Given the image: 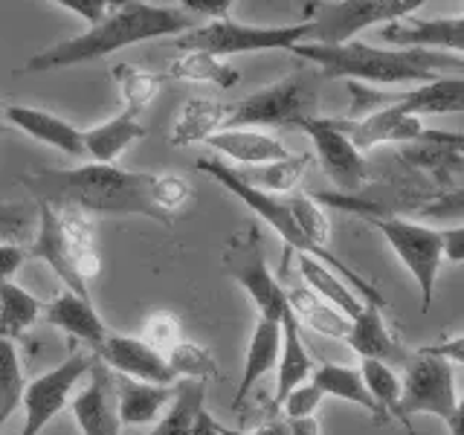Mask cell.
I'll list each match as a JSON object with an SVG mask.
<instances>
[{
	"mask_svg": "<svg viewBox=\"0 0 464 435\" xmlns=\"http://www.w3.org/2000/svg\"><path fill=\"white\" fill-rule=\"evenodd\" d=\"M323 76L316 67H299L296 72L279 79L270 87L250 93L241 102L227 105V120L221 130L238 128H299L302 122L316 120L319 111V87Z\"/></svg>",
	"mask_w": 464,
	"mask_h": 435,
	"instance_id": "5",
	"label": "cell"
},
{
	"mask_svg": "<svg viewBox=\"0 0 464 435\" xmlns=\"http://www.w3.org/2000/svg\"><path fill=\"white\" fill-rule=\"evenodd\" d=\"M343 134L354 142V149L362 154L383 142H439L453 145L456 134H444V130H432L418 116H403L395 108H381L360 120H334Z\"/></svg>",
	"mask_w": 464,
	"mask_h": 435,
	"instance_id": "13",
	"label": "cell"
},
{
	"mask_svg": "<svg viewBox=\"0 0 464 435\" xmlns=\"http://www.w3.org/2000/svg\"><path fill=\"white\" fill-rule=\"evenodd\" d=\"M282 200H285L290 218H294L296 227L302 229V236L316 246H328L331 224H328V215L323 212V207H319V200H314L308 195H290Z\"/></svg>",
	"mask_w": 464,
	"mask_h": 435,
	"instance_id": "39",
	"label": "cell"
},
{
	"mask_svg": "<svg viewBox=\"0 0 464 435\" xmlns=\"http://www.w3.org/2000/svg\"><path fill=\"white\" fill-rule=\"evenodd\" d=\"M93 357L113 374L130 377V381H142V383H154V386H171L178 381L169 369V360L160 352H154L149 343H142L140 337L108 334L105 345H102Z\"/></svg>",
	"mask_w": 464,
	"mask_h": 435,
	"instance_id": "15",
	"label": "cell"
},
{
	"mask_svg": "<svg viewBox=\"0 0 464 435\" xmlns=\"http://www.w3.org/2000/svg\"><path fill=\"white\" fill-rule=\"evenodd\" d=\"M372 227L383 232L392 250L398 253L403 267L418 285L420 294V308L430 311L432 296H435V282H439L441 261H444V236L441 229L403 221V218H369Z\"/></svg>",
	"mask_w": 464,
	"mask_h": 435,
	"instance_id": "8",
	"label": "cell"
},
{
	"mask_svg": "<svg viewBox=\"0 0 464 435\" xmlns=\"http://www.w3.org/2000/svg\"><path fill=\"white\" fill-rule=\"evenodd\" d=\"M44 323H50L55 328H62L70 337L82 340L91 354H96L108 340V328L102 323V316L96 314L91 299H82L70 290H62V296H55L50 304H44Z\"/></svg>",
	"mask_w": 464,
	"mask_h": 435,
	"instance_id": "19",
	"label": "cell"
},
{
	"mask_svg": "<svg viewBox=\"0 0 464 435\" xmlns=\"http://www.w3.org/2000/svg\"><path fill=\"white\" fill-rule=\"evenodd\" d=\"M386 47L395 50H432V53H461L464 55V14L459 18H401L381 26Z\"/></svg>",
	"mask_w": 464,
	"mask_h": 435,
	"instance_id": "16",
	"label": "cell"
},
{
	"mask_svg": "<svg viewBox=\"0 0 464 435\" xmlns=\"http://www.w3.org/2000/svg\"><path fill=\"white\" fill-rule=\"evenodd\" d=\"M180 9H186V14L203 12V14H209L212 21H227L232 0H180Z\"/></svg>",
	"mask_w": 464,
	"mask_h": 435,
	"instance_id": "47",
	"label": "cell"
},
{
	"mask_svg": "<svg viewBox=\"0 0 464 435\" xmlns=\"http://www.w3.org/2000/svg\"><path fill=\"white\" fill-rule=\"evenodd\" d=\"M279 381H276V395H273V406H279L290 392L296 386L308 383V377L314 374V360L308 354V348L302 343V331H299V319L294 316V311H287L282 319V352H279Z\"/></svg>",
	"mask_w": 464,
	"mask_h": 435,
	"instance_id": "26",
	"label": "cell"
},
{
	"mask_svg": "<svg viewBox=\"0 0 464 435\" xmlns=\"http://www.w3.org/2000/svg\"><path fill=\"white\" fill-rule=\"evenodd\" d=\"M188 29H192V18L180 6L128 0V4H116L113 12L105 14V21L91 26L87 33L67 38L44 53H35L21 70L41 72L58 67H76V64L96 62V58H105L116 50H125L130 44L151 41L160 35H183Z\"/></svg>",
	"mask_w": 464,
	"mask_h": 435,
	"instance_id": "2",
	"label": "cell"
},
{
	"mask_svg": "<svg viewBox=\"0 0 464 435\" xmlns=\"http://www.w3.org/2000/svg\"><path fill=\"white\" fill-rule=\"evenodd\" d=\"M287 294V308L294 311V316L299 323H304L308 328H314L323 337H334V340H345L348 328H352V319L343 316L337 308H331L328 302L319 299L314 290L308 287H290Z\"/></svg>",
	"mask_w": 464,
	"mask_h": 435,
	"instance_id": "29",
	"label": "cell"
},
{
	"mask_svg": "<svg viewBox=\"0 0 464 435\" xmlns=\"http://www.w3.org/2000/svg\"><path fill=\"white\" fill-rule=\"evenodd\" d=\"M113 389H116L120 420L130 427L151 424V420L174 401V386H154V383L130 381V377H122V374H113Z\"/></svg>",
	"mask_w": 464,
	"mask_h": 435,
	"instance_id": "23",
	"label": "cell"
},
{
	"mask_svg": "<svg viewBox=\"0 0 464 435\" xmlns=\"http://www.w3.org/2000/svg\"><path fill=\"white\" fill-rule=\"evenodd\" d=\"M24 389H26V381H24L18 348H14L12 340L0 337V427L12 418L14 406H21Z\"/></svg>",
	"mask_w": 464,
	"mask_h": 435,
	"instance_id": "36",
	"label": "cell"
},
{
	"mask_svg": "<svg viewBox=\"0 0 464 435\" xmlns=\"http://www.w3.org/2000/svg\"><path fill=\"white\" fill-rule=\"evenodd\" d=\"M287 435H319L316 418H287Z\"/></svg>",
	"mask_w": 464,
	"mask_h": 435,
	"instance_id": "51",
	"label": "cell"
},
{
	"mask_svg": "<svg viewBox=\"0 0 464 435\" xmlns=\"http://www.w3.org/2000/svg\"><path fill=\"white\" fill-rule=\"evenodd\" d=\"M296 58H304L319 70L323 79H354L372 84H403V82H435L439 72L464 70V58L432 53V50H395V47H372L362 41H348L340 47L323 44H296Z\"/></svg>",
	"mask_w": 464,
	"mask_h": 435,
	"instance_id": "3",
	"label": "cell"
},
{
	"mask_svg": "<svg viewBox=\"0 0 464 435\" xmlns=\"http://www.w3.org/2000/svg\"><path fill=\"white\" fill-rule=\"evenodd\" d=\"M198 171L209 174L212 180H218L224 188H229V192L236 195V198H241V200L246 203V207H250V209L261 218V221H267L276 232H279V238L290 246V250H296L299 256H311V258H316V261H323L325 267H331L334 273L340 276L343 282H348V287H352L362 302L381 304V308L386 304V299H383L381 290H377L372 282L362 279L360 273H354L340 256H334V253L328 250V246H316V244H311L308 238L302 236V229L296 227L294 218H290V212H287V207H285V200H282L279 195H265V192H256V188H250V186H244V183L236 178V174H232V169H229L227 163H221V160H212V157L198 160Z\"/></svg>",
	"mask_w": 464,
	"mask_h": 435,
	"instance_id": "4",
	"label": "cell"
},
{
	"mask_svg": "<svg viewBox=\"0 0 464 435\" xmlns=\"http://www.w3.org/2000/svg\"><path fill=\"white\" fill-rule=\"evenodd\" d=\"M180 319L174 316V314H169V311H160V314H151L149 316V323H145V328H142V343H149L154 352H160V354H169L171 348H178L183 340H180Z\"/></svg>",
	"mask_w": 464,
	"mask_h": 435,
	"instance_id": "41",
	"label": "cell"
},
{
	"mask_svg": "<svg viewBox=\"0 0 464 435\" xmlns=\"http://www.w3.org/2000/svg\"><path fill=\"white\" fill-rule=\"evenodd\" d=\"M96 362L93 354H82L72 352L67 360L58 362L55 369L38 374L35 381H29L24 389V427L18 435H41L44 427L64 410L67 398L72 386H76L82 377L91 372V366Z\"/></svg>",
	"mask_w": 464,
	"mask_h": 435,
	"instance_id": "12",
	"label": "cell"
},
{
	"mask_svg": "<svg viewBox=\"0 0 464 435\" xmlns=\"http://www.w3.org/2000/svg\"><path fill=\"white\" fill-rule=\"evenodd\" d=\"M203 406H207V383L180 381V386H174V401L169 403V412L160 418L151 435H188Z\"/></svg>",
	"mask_w": 464,
	"mask_h": 435,
	"instance_id": "33",
	"label": "cell"
},
{
	"mask_svg": "<svg viewBox=\"0 0 464 435\" xmlns=\"http://www.w3.org/2000/svg\"><path fill=\"white\" fill-rule=\"evenodd\" d=\"M403 392H401V424L410 427L412 415H432L450 420L456 410V381L447 360L430 357L418 352L406 360L403 372Z\"/></svg>",
	"mask_w": 464,
	"mask_h": 435,
	"instance_id": "11",
	"label": "cell"
},
{
	"mask_svg": "<svg viewBox=\"0 0 464 435\" xmlns=\"http://www.w3.org/2000/svg\"><path fill=\"white\" fill-rule=\"evenodd\" d=\"M35 207H38V236H35L33 246H29V256L44 261L47 267H53V273L64 282L70 294L91 299V287H87V279L79 270V258L72 253L62 224H58L55 209L47 207V203H35Z\"/></svg>",
	"mask_w": 464,
	"mask_h": 435,
	"instance_id": "17",
	"label": "cell"
},
{
	"mask_svg": "<svg viewBox=\"0 0 464 435\" xmlns=\"http://www.w3.org/2000/svg\"><path fill=\"white\" fill-rule=\"evenodd\" d=\"M55 6L76 12L79 18H84L91 26H96V24L105 21L108 9H113V6L108 4V0H55Z\"/></svg>",
	"mask_w": 464,
	"mask_h": 435,
	"instance_id": "45",
	"label": "cell"
},
{
	"mask_svg": "<svg viewBox=\"0 0 464 435\" xmlns=\"http://www.w3.org/2000/svg\"><path fill=\"white\" fill-rule=\"evenodd\" d=\"M323 392H319L314 383H302L296 386L290 395L279 403L287 418H314V412L319 410V403H323Z\"/></svg>",
	"mask_w": 464,
	"mask_h": 435,
	"instance_id": "43",
	"label": "cell"
},
{
	"mask_svg": "<svg viewBox=\"0 0 464 435\" xmlns=\"http://www.w3.org/2000/svg\"><path fill=\"white\" fill-rule=\"evenodd\" d=\"M420 0H343V4H311L304 21L311 24V41L323 47H340L354 41L357 33L374 24H392L410 18Z\"/></svg>",
	"mask_w": 464,
	"mask_h": 435,
	"instance_id": "7",
	"label": "cell"
},
{
	"mask_svg": "<svg viewBox=\"0 0 464 435\" xmlns=\"http://www.w3.org/2000/svg\"><path fill=\"white\" fill-rule=\"evenodd\" d=\"M26 250L21 244H0V282H12V276L21 270Z\"/></svg>",
	"mask_w": 464,
	"mask_h": 435,
	"instance_id": "46",
	"label": "cell"
},
{
	"mask_svg": "<svg viewBox=\"0 0 464 435\" xmlns=\"http://www.w3.org/2000/svg\"><path fill=\"white\" fill-rule=\"evenodd\" d=\"M169 360V369L174 377H180V381H215L218 377V366L212 354L207 352L203 345H195V343H180L178 348H171L166 354Z\"/></svg>",
	"mask_w": 464,
	"mask_h": 435,
	"instance_id": "38",
	"label": "cell"
},
{
	"mask_svg": "<svg viewBox=\"0 0 464 435\" xmlns=\"http://www.w3.org/2000/svg\"><path fill=\"white\" fill-rule=\"evenodd\" d=\"M227 120V105L215 99H188L180 108V113L174 116V128H171V145H180V149H188V145L207 142L212 134L224 128Z\"/></svg>",
	"mask_w": 464,
	"mask_h": 435,
	"instance_id": "27",
	"label": "cell"
},
{
	"mask_svg": "<svg viewBox=\"0 0 464 435\" xmlns=\"http://www.w3.org/2000/svg\"><path fill=\"white\" fill-rule=\"evenodd\" d=\"M188 435H221V424L209 415V410L203 406L200 410V415L195 418V424H192V430H188Z\"/></svg>",
	"mask_w": 464,
	"mask_h": 435,
	"instance_id": "50",
	"label": "cell"
},
{
	"mask_svg": "<svg viewBox=\"0 0 464 435\" xmlns=\"http://www.w3.org/2000/svg\"><path fill=\"white\" fill-rule=\"evenodd\" d=\"M224 270L246 290V296L253 299L261 319L282 323L285 314L290 311L287 294L267 267L265 250H261V236L256 227L238 232V236L229 241L224 253Z\"/></svg>",
	"mask_w": 464,
	"mask_h": 435,
	"instance_id": "9",
	"label": "cell"
},
{
	"mask_svg": "<svg viewBox=\"0 0 464 435\" xmlns=\"http://www.w3.org/2000/svg\"><path fill=\"white\" fill-rule=\"evenodd\" d=\"M0 134H4V120H0Z\"/></svg>",
	"mask_w": 464,
	"mask_h": 435,
	"instance_id": "54",
	"label": "cell"
},
{
	"mask_svg": "<svg viewBox=\"0 0 464 435\" xmlns=\"http://www.w3.org/2000/svg\"><path fill=\"white\" fill-rule=\"evenodd\" d=\"M311 38V24H287V26H253L238 21H209L192 26L188 33L171 41V47L183 53H207V55H238V53H265V50H294L296 44Z\"/></svg>",
	"mask_w": 464,
	"mask_h": 435,
	"instance_id": "6",
	"label": "cell"
},
{
	"mask_svg": "<svg viewBox=\"0 0 464 435\" xmlns=\"http://www.w3.org/2000/svg\"><path fill=\"white\" fill-rule=\"evenodd\" d=\"M354 96L352 120L369 116L381 108H395L403 116H435V113H464V76H439L430 84L403 93H374L369 87L348 84Z\"/></svg>",
	"mask_w": 464,
	"mask_h": 435,
	"instance_id": "10",
	"label": "cell"
},
{
	"mask_svg": "<svg viewBox=\"0 0 464 435\" xmlns=\"http://www.w3.org/2000/svg\"><path fill=\"white\" fill-rule=\"evenodd\" d=\"M207 145L212 151L241 163V169L265 166V163H276V160L290 157V151L282 145V140H276L273 134H265V130H246V128L218 130V134H212L207 140Z\"/></svg>",
	"mask_w": 464,
	"mask_h": 435,
	"instance_id": "22",
	"label": "cell"
},
{
	"mask_svg": "<svg viewBox=\"0 0 464 435\" xmlns=\"http://www.w3.org/2000/svg\"><path fill=\"white\" fill-rule=\"evenodd\" d=\"M311 383H314L319 392H323V395L340 398V401H348V403H357V406H362L366 412H372L377 420H386V418L381 415V410H377V403L372 401L366 383H362L360 369L337 366V362H325V366L314 369Z\"/></svg>",
	"mask_w": 464,
	"mask_h": 435,
	"instance_id": "31",
	"label": "cell"
},
{
	"mask_svg": "<svg viewBox=\"0 0 464 435\" xmlns=\"http://www.w3.org/2000/svg\"><path fill=\"white\" fill-rule=\"evenodd\" d=\"M188 198H192V186L183 180L180 174H157V188H154V200L160 215L166 218V224H171V218L178 215Z\"/></svg>",
	"mask_w": 464,
	"mask_h": 435,
	"instance_id": "42",
	"label": "cell"
},
{
	"mask_svg": "<svg viewBox=\"0 0 464 435\" xmlns=\"http://www.w3.org/2000/svg\"><path fill=\"white\" fill-rule=\"evenodd\" d=\"M299 128L311 137L319 163H323L325 174L334 180V186H337L340 192H345V195L357 192V188L366 183V178H369L366 157L354 149V142L343 134L337 122L325 120V116H316V120L302 122Z\"/></svg>",
	"mask_w": 464,
	"mask_h": 435,
	"instance_id": "14",
	"label": "cell"
},
{
	"mask_svg": "<svg viewBox=\"0 0 464 435\" xmlns=\"http://www.w3.org/2000/svg\"><path fill=\"white\" fill-rule=\"evenodd\" d=\"M360 374H362V383H366L372 401L377 403V410H381V415L401 420V392H403L401 374L381 360H362Z\"/></svg>",
	"mask_w": 464,
	"mask_h": 435,
	"instance_id": "35",
	"label": "cell"
},
{
	"mask_svg": "<svg viewBox=\"0 0 464 435\" xmlns=\"http://www.w3.org/2000/svg\"><path fill=\"white\" fill-rule=\"evenodd\" d=\"M420 352L430 354V357L447 360V362H461L464 366V334L461 337H453V340H444L439 345H427V348H420Z\"/></svg>",
	"mask_w": 464,
	"mask_h": 435,
	"instance_id": "48",
	"label": "cell"
},
{
	"mask_svg": "<svg viewBox=\"0 0 464 435\" xmlns=\"http://www.w3.org/2000/svg\"><path fill=\"white\" fill-rule=\"evenodd\" d=\"M166 79L215 84V87H221V91H229V87L238 84L241 72L232 67V64L221 62V58H215V55H207V53H186L183 58H178V62L169 67Z\"/></svg>",
	"mask_w": 464,
	"mask_h": 435,
	"instance_id": "34",
	"label": "cell"
},
{
	"mask_svg": "<svg viewBox=\"0 0 464 435\" xmlns=\"http://www.w3.org/2000/svg\"><path fill=\"white\" fill-rule=\"evenodd\" d=\"M447 427H450V435H464V395L456 401V410L450 415Z\"/></svg>",
	"mask_w": 464,
	"mask_h": 435,
	"instance_id": "52",
	"label": "cell"
},
{
	"mask_svg": "<svg viewBox=\"0 0 464 435\" xmlns=\"http://www.w3.org/2000/svg\"><path fill=\"white\" fill-rule=\"evenodd\" d=\"M311 166V154H290L285 160H276V163H265V166H246V169H232V174L244 183L256 188V192L265 195H285L290 192L299 178L304 174V169Z\"/></svg>",
	"mask_w": 464,
	"mask_h": 435,
	"instance_id": "30",
	"label": "cell"
},
{
	"mask_svg": "<svg viewBox=\"0 0 464 435\" xmlns=\"http://www.w3.org/2000/svg\"><path fill=\"white\" fill-rule=\"evenodd\" d=\"M441 236H444V258L464 261V227L441 229Z\"/></svg>",
	"mask_w": 464,
	"mask_h": 435,
	"instance_id": "49",
	"label": "cell"
},
{
	"mask_svg": "<svg viewBox=\"0 0 464 435\" xmlns=\"http://www.w3.org/2000/svg\"><path fill=\"white\" fill-rule=\"evenodd\" d=\"M253 435H287V420H270V424L258 427Z\"/></svg>",
	"mask_w": 464,
	"mask_h": 435,
	"instance_id": "53",
	"label": "cell"
},
{
	"mask_svg": "<svg viewBox=\"0 0 464 435\" xmlns=\"http://www.w3.org/2000/svg\"><path fill=\"white\" fill-rule=\"evenodd\" d=\"M299 273L308 290H314L319 299L328 302L331 308H337L343 316L354 319L362 311V299L348 287V282H343L331 267H325L323 261H316L311 256H299Z\"/></svg>",
	"mask_w": 464,
	"mask_h": 435,
	"instance_id": "28",
	"label": "cell"
},
{
	"mask_svg": "<svg viewBox=\"0 0 464 435\" xmlns=\"http://www.w3.org/2000/svg\"><path fill=\"white\" fill-rule=\"evenodd\" d=\"M279 352H282V323H273V319H261L253 328V340L250 348H246V360H244V374L236 398H232V410H241V403L261 377L276 369L279 362Z\"/></svg>",
	"mask_w": 464,
	"mask_h": 435,
	"instance_id": "25",
	"label": "cell"
},
{
	"mask_svg": "<svg viewBox=\"0 0 464 435\" xmlns=\"http://www.w3.org/2000/svg\"><path fill=\"white\" fill-rule=\"evenodd\" d=\"M140 111L125 108L122 113H116L113 120L102 122L91 130H82L84 137V151L91 157V163L113 166V160L120 157L130 142H137L145 137V128L140 125Z\"/></svg>",
	"mask_w": 464,
	"mask_h": 435,
	"instance_id": "24",
	"label": "cell"
},
{
	"mask_svg": "<svg viewBox=\"0 0 464 435\" xmlns=\"http://www.w3.org/2000/svg\"><path fill=\"white\" fill-rule=\"evenodd\" d=\"M21 183L38 203H47L53 209L76 207L82 212L99 215H145L166 224L154 200L157 174L84 163L79 169H44L35 174H24Z\"/></svg>",
	"mask_w": 464,
	"mask_h": 435,
	"instance_id": "1",
	"label": "cell"
},
{
	"mask_svg": "<svg viewBox=\"0 0 464 435\" xmlns=\"http://www.w3.org/2000/svg\"><path fill=\"white\" fill-rule=\"evenodd\" d=\"M35 218L38 207H33V203H0V244H24Z\"/></svg>",
	"mask_w": 464,
	"mask_h": 435,
	"instance_id": "40",
	"label": "cell"
},
{
	"mask_svg": "<svg viewBox=\"0 0 464 435\" xmlns=\"http://www.w3.org/2000/svg\"><path fill=\"white\" fill-rule=\"evenodd\" d=\"M456 151L464 157V140L456 145ZM424 218H432V221H450V218H461L464 215V188H456V192H447L441 198H435L432 203L418 209Z\"/></svg>",
	"mask_w": 464,
	"mask_h": 435,
	"instance_id": "44",
	"label": "cell"
},
{
	"mask_svg": "<svg viewBox=\"0 0 464 435\" xmlns=\"http://www.w3.org/2000/svg\"><path fill=\"white\" fill-rule=\"evenodd\" d=\"M345 343L352 345L362 360H381L386 366H392V362H403L406 366V360H410L403 352V345L389 334L381 304H372V302H362V311L352 319Z\"/></svg>",
	"mask_w": 464,
	"mask_h": 435,
	"instance_id": "21",
	"label": "cell"
},
{
	"mask_svg": "<svg viewBox=\"0 0 464 435\" xmlns=\"http://www.w3.org/2000/svg\"><path fill=\"white\" fill-rule=\"evenodd\" d=\"M91 383L72 398V415L82 435H120V410H116L113 372L96 360L91 366Z\"/></svg>",
	"mask_w": 464,
	"mask_h": 435,
	"instance_id": "18",
	"label": "cell"
},
{
	"mask_svg": "<svg viewBox=\"0 0 464 435\" xmlns=\"http://www.w3.org/2000/svg\"><path fill=\"white\" fill-rule=\"evenodd\" d=\"M116 82H120V91L125 99V108L130 111H142L145 105H151L154 96L160 93V82H166V76H157L134 64H120L113 70Z\"/></svg>",
	"mask_w": 464,
	"mask_h": 435,
	"instance_id": "37",
	"label": "cell"
},
{
	"mask_svg": "<svg viewBox=\"0 0 464 435\" xmlns=\"http://www.w3.org/2000/svg\"><path fill=\"white\" fill-rule=\"evenodd\" d=\"M44 304L14 282H0V337L18 340L38 323Z\"/></svg>",
	"mask_w": 464,
	"mask_h": 435,
	"instance_id": "32",
	"label": "cell"
},
{
	"mask_svg": "<svg viewBox=\"0 0 464 435\" xmlns=\"http://www.w3.org/2000/svg\"><path fill=\"white\" fill-rule=\"evenodd\" d=\"M4 116L18 130H24L26 137H33L44 145H53V149L64 151L70 157H79V160L87 157L82 130L76 125H70L67 120H62V116H55L50 111L26 108V105H9L4 108Z\"/></svg>",
	"mask_w": 464,
	"mask_h": 435,
	"instance_id": "20",
	"label": "cell"
}]
</instances>
